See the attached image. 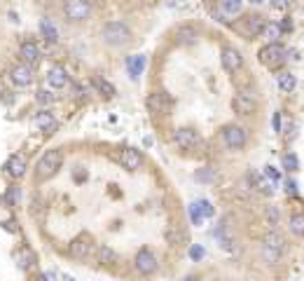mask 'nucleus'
<instances>
[{
	"mask_svg": "<svg viewBox=\"0 0 304 281\" xmlns=\"http://www.w3.org/2000/svg\"><path fill=\"white\" fill-rule=\"evenodd\" d=\"M40 35L45 38L47 42H56L59 40V28L52 19H42L40 21Z\"/></svg>",
	"mask_w": 304,
	"mask_h": 281,
	"instance_id": "nucleus-23",
	"label": "nucleus"
},
{
	"mask_svg": "<svg viewBox=\"0 0 304 281\" xmlns=\"http://www.w3.org/2000/svg\"><path fill=\"white\" fill-rule=\"evenodd\" d=\"M223 138L230 150H241L243 145H246V141H248V131L243 129V127H237V124H230V127L223 129Z\"/></svg>",
	"mask_w": 304,
	"mask_h": 281,
	"instance_id": "nucleus-6",
	"label": "nucleus"
},
{
	"mask_svg": "<svg viewBox=\"0 0 304 281\" xmlns=\"http://www.w3.org/2000/svg\"><path fill=\"white\" fill-rule=\"evenodd\" d=\"M182 281H199V276H194V274H189V276H185Z\"/></svg>",
	"mask_w": 304,
	"mask_h": 281,
	"instance_id": "nucleus-45",
	"label": "nucleus"
},
{
	"mask_svg": "<svg viewBox=\"0 0 304 281\" xmlns=\"http://www.w3.org/2000/svg\"><path fill=\"white\" fill-rule=\"evenodd\" d=\"M19 54H21V59H24V63H26V66H35V63H40L42 52H40V47H38V42L26 40L24 45H21Z\"/></svg>",
	"mask_w": 304,
	"mask_h": 281,
	"instance_id": "nucleus-17",
	"label": "nucleus"
},
{
	"mask_svg": "<svg viewBox=\"0 0 304 281\" xmlns=\"http://www.w3.org/2000/svg\"><path fill=\"white\" fill-rule=\"evenodd\" d=\"M42 281H49V276H42Z\"/></svg>",
	"mask_w": 304,
	"mask_h": 281,
	"instance_id": "nucleus-48",
	"label": "nucleus"
},
{
	"mask_svg": "<svg viewBox=\"0 0 304 281\" xmlns=\"http://www.w3.org/2000/svg\"><path fill=\"white\" fill-rule=\"evenodd\" d=\"M216 237H218V241H220V246H223V248H227V251H232V248H234V246H232V244H234V239L230 237V232H227V225H225V223L216 230Z\"/></svg>",
	"mask_w": 304,
	"mask_h": 281,
	"instance_id": "nucleus-29",
	"label": "nucleus"
},
{
	"mask_svg": "<svg viewBox=\"0 0 304 281\" xmlns=\"http://www.w3.org/2000/svg\"><path fill=\"white\" fill-rule=\"evenodd\" d=\"M274 131H283V124H281V113H274Z\"/></svg>",
	"mask_w": 304,
	"mask_h": 281,
	"instance_id": "nucleus-42",
	"label": "nucleus"
},
{
	"mask_svg": "<svg viewBox=\"0 0 304 281\" xmlns=\"http://www.w3.org/2000/svg\"><path fill=\"white\" fill-rule=\"evenodd\" d=\"M33 122L38 124V127H40L45 134H52V131L56 129V117L52 115L49 110H40V113L33 117Z\"/></svg>",
	"mask_w": 304,
	"mask_h": 281,
	"instance_id": "nucleus-21",
	"label": "nucleus"
},
{
	"mask_svg": "<svg viewBox=\"0 0 304 281\" xmlns=\"http://www.w3.org/2000/svg\"><path fill=\"white\" fill-rule=\"evenodd\" d=\"M103 40H106V45L122 47V45H127V42L131 40V31H129V26L122 24V21H110V24H106V28H103Z\"/></svg>",
	"mask_w": 304,
	"mask_h": 281,
	"instance_id": "nucleus-2",
	"label": "nucleus"
},
{
	"mask_svg": "<svg viewBox=\"0 0 304 281\" xmlns=\"http://www.w3.org/2000/svg\"><path fill=\"white\" fill-rule=\"evenodd\" d=\"M204 253H206V251H204V246H199V244H194V246H189V258H192V260H201L204 258Z\"/></svg>",
	"mask_w": 304,
	"mask_h": 281,
	"instance_id": "nucleus-38",
	"label": "nucleus"
},
{
	"mask_svg": "<svg viewBox=\"0 0 304 281\" xmlns=\"http://www.w3.org/2000/svg\"><path fill=\"white\" fill-rule=\"evenodd\" d=\"M295 87H297V80H295L292 73H278V89L283 94H290Z\"/></svg>",
	"mask_w": 304,
	"mask_h": 281,
	"instance_id": "nucleus-26",
	"label": "nucleus"
},
{
	"mask_svg": "<svg viewBox=\"0 0 304 281\" xmlns=\"http://www.w3.org/2000/svg\"><path fill=\"white\" fill-rule=\"evenodd\" d=\"M290 232L297 234V237H304V213H295L290 218Z\"/></svg>",
	"mask_w": 304,
	"mask_h": 281,
	"instance_id": "nucleus-30",
	"label": "nucleus"
},
{
	"mask_svg": "<svg viewBox=\"0 0 304 281\" xmlns=\"http://www.w3.org/2000/svg\"><path fill=\"white\" fill-rule=\"evenodd\" d=\"M94 87H96V91H98L101 96H106V99H113V96H115V87L101 75L94 77Z\"/></svg>",
	"mask_w": 304,
	"mask_h": 281,
	"instance_id": "nucleus-25",
	"label": "nucleus"
},
{
	"mask_svg": "<svg viewBox=\"0 0 304 281\" xmlns=\"http://www.w3.org/2000/svg\"><path fill=\"white\" fill-rule=\"evenodd\" d=\"M10 80H12V84H17L19 89H24V87H28V84L33 82V68L26 66V63L14 66V68L10 70Z\"/></svg>",
	"mask_w": 304,
	"mask_h": 281,
	"instance_id": "nucleus-14",
	"label": "nucleus"
},
{
	"mask_svg": "<svg viewBox=\"0 0 304 281\" xmlns=\"http://www.w3.org/2000/svg\"><path fill=\"white\" fill-rule=\"evenodd\" d=\"M283 248H285V239L276 232V230H271L262 241V258L274 265V262H278V258L283 255Z\"/></svg>",
	"mask_w": 304,
	"mask_h": 281,
	"instance_id": "nucleus-3",
	"label": "nucleus"
},
{
	"mask_svg": "<svg viewBox=\"0 0 304 281\" xmlns=\"http://www.w3.org/2000/svg\"><path fill=\"white\" fill-rule=\"evenodd\" d=\"M196 180H199V183H211V180H213V169H209V166L199 169V171H196Z\"/></svg>",
	"mask_w": 304,
	"mask_h": 281,
	"instance_id": "nucleus-35",
	"label": "nucleus"
},
{
	"mask_svg": "<svg viewBox=\"0 0 304 281\" xmlns=\"http://www.w3.org/2000/svg\"><path fill=\"white\" fill-rule=\"evenodd\" d=\"M19 197H21L19 188H10V190H7V195H5V202H7L10 206H14L17 202H19Z\"/></svg>",
	"mask_w": 304,
	"mask_h": 281,
	"instance_id": "nucleus-36",
	"label": "nucleus"
},
{
	"mask_svg": "<svg viewBox=\"0 0 304 281\" xmlns=\"http://www.w3.org/2000/svg\"><path fill=\"white\" fill-rule=\"evenodd\" d=\"M96 260L101 262V265H113V262H117V253L110 246L101 244V246L96 248Z\"/></svg>",
	"mask_w": 304,
	"mask_h": 281,
	"instance_id": "nucleus-24",
	"label": "nucleus"
},
{
	"mask_svg": "<svg viewBox=\"0 0 304 281\" xmlns=\"http://www.w3.org/2000/svg\"><path fill=\"white\" fill-rule=\"evenodd\" d=\"M47 84L52 87V89H63V87H66V84H68V75H66V70H63V66H54V68L49 70Z\"/></svg>",
	"mask_w": 304,
	"mask_h": 281,
	"instance_id": "nucleus-19",
	"label": "nucleus"
},
{
	"mask_svg": "<svg viewBox=\"0 0 304 281\" xmlns=\"http://www.w3.org/2000/svg\"><path fill=\"white\" fill-rule=\"evenodd\" d=\"M61 164H63V155H61V150H47L40 159H38V164H35V180H38V183L49 180L52 176H56V171L61 169Z\"/></svg>",
	"mask_w": 304,
	"mask_h": 281,
	"instance_id": "nucleus-1",
	"label": "nucleus"
},
{
	"mask_svg": "<svg viewBox=\"0 0 304 281\" xmlns=\"http://www.w3.org/2000/svg\"><path fill=\"white\" fill-rule=\"evenodd\" d=\"M196 209H199V213H201V218H213V204H211L209 199H199V202H194Z\"/></svg>",
	"mask_w": 304,
	"mask_h": 281,
	"instance_id": "nucleus-31",
	"label": "nucleus"
},
{
	"mask_svg": "<svg viewBox=\"0 0 304 281\" xmlns=\"http://www.w3.org/2000/svg\"><path fill=\"white\" fill-rule=\"evenodd\" d=\"M196 38H199V33H196L194 26H180L176 31V40L180 42V45H194Z\"/></svg>",
	"mask_w": 304,
	"mask_h": 281,
	"instance_id": "nucleus-22",
	"label": "nucleus"
},
{
	"mask_svg": "<svg viewBox=\"0 0 304 281\" xmlns=\"http://www.w3.org/2000/svg\"><path fill=\"white\" fill-rule=\"evenodd\" d=\"M143 70H145V56L143 54H134L127 59V73L131 80H138L143 75Z\"/></svg>",
	"mask_w": 304,
	"mask_h": 281,
	"instance_id": "nucleus-18",
	"label": "nucleus"
},
{
	"mask_svg": "<svg viewBox=\"0 0 304 281\" xmlns=\"http://www.w3.org/2000/svg\"><path fill=\"white\" fill-rule=\"evenodd\" d=\"M166 7H171V10H185L187 0H166Z\"/></svg>",
	"mask_w": 304,
	"mask_h": 281,
	"instance_id": "nucleus-39",
	"label": "nucleus"
},
{
	"mask_svg": "<svg viewBox=\"0 0 304 281\" xmlns=\"http://www.w3.org/2000/svg\"><path fill=\"white\" fill-rule=\"evenodd\" d=\"M220 61H223V68L227 70V73H237V70L243 66V56H241V52H239V49L225 47L223 54H220Z\"/></svg>",
	"mask_w": 304,
	"mask_h": 281,
	"instance_id": "nucleus-12",
	"label": "nucleus"
},
{
	"mask_svg": "<svg viewBox=\"0 0 304 281\" xmlns=\"http://www.w3.org/2000/svg\"><path fill=\"white\" fill-rule=\"evenodd\" d=\"M232 108H234L237 115H253L255 108H257V103L253 101V96L250 94L239 91V94H234V99H232Z\"/></svg>",
	"mask_w": 304,
	"mask_h": 281,
	"instance_id": "nucleus-11",
	"label": "nucleus"
},
{
	"mask_svg": "<svg viewBox=\"0 0 304 281\" xmlns=\"http://www.w3.org/2000/svg\"><path fill=\"white\" fill-rule=\"evenodd\" d=\"M283 169H285V171H297V169H299V159H297V155H292V152L283 155Z\"/></svg>",
	"mask_w": 304,
	"mask_h": 281,
	"instance_id": "nucleus-32",
	"label": "nucleus"
},
{
	"mask_svg": "<svg viewBox=\"0 0 304 281\" xmlns=\"http://www.w3.org/2000/svg\"><path fill=\"white\" fill-rule=\"evenodd\" d=\"M117 159H120V164L124 166V169H129V171H138L143 166V155H141V150H136V148H122Z\"/></svg>",
	"mask_w": 304,
	"mask_h": 281,
	"instance_id": "nucleus-9",
	"label": "nucleus"
},
{
	"mask_svg": "<svg viewBox=\"0 0 304 281\" xmlns=\"http://www.w3.org/2000/svg\"><path fill=\"white\" fill-rule=\"evenodd\" d=\"M264 218H267V225L274 230V227L278 225V209L276 206H269V209L264 211Z\"/></svg>",
	"mask_w": 304,
	"mask_h": 281,
	"instance_id": "nucleus-33",
	"label": "nucleus"
},
{
	"mask_svg": "<svg viewBox=\"0 0 304 281\" xmlns=\"http://www.w3.org/2000/svg\"><path fill=\"white\" fill-rule=\"evenodd\" d=\"M264 26H267L264 17H260V14H250V17H246V19H243L241 33L246 35V38H257V35H262Z\"/></svg>",
	"mask_w": 304,
	"mask_h": 281,
	"instance_id": "nucleus-13",
	"label": "nucleus"
},
{
	"mask_svg": "<svg viewBox=\"0 0 304 281\" xmlns=\"http://www.w3.org/2000/svg\"><path fill=\"white\" fill-rule=\"evenodd\" d=\"M243 3L241 0H220V12L227 14V17H237L241 12Z\"/></svg>",
	"mask_w": 304,
	"mask_h": 281,
	"instance_id": "nucleus-27",
	"label": "nucleus"
},
{
	"mask_svg": "<svg viewBox=\"0 0 304 281\" xmlns=\"http://www.w3.org/2000/svg\"><path fill=\"white\" fill-rule=\"evenodd\" d=\"M26 169H28L26 155H12L5 164V173L10 176V178H21V176L26 173Z\"/></svg>",
	"mask_w": 304,
	"mask_h": 281,
	"instance_id": "nucleus-16",
	"label": "nucleus"
},
{
	"mask_svg": "<svg viewBox=\"0 0 304 281\" xmlns=\"http://www.w3.org/2000/svg\"><path fill=\"white\" fill-rule=\"evenodd\" d=\"M63 12L70 21H84L91 14V3L89 0H66Z\"/></svg>",
	"mask_w": 304,
	"mask_h": 281,
	"instance_id": "nucleus-7",
	"label": "nucleus"
},
{
	"mask_svg": "<svg viewBox=\"0 0 304 281\" xmlns=\"http://www.w3.org/2000/svg\"><path fill=\"white\" fill-rule=\"evenodd\" d=\"M136 269L141 272V274L150 276V274H155L157 272V258L155 253L150 251V248H141L138 253H136Z\"/></svg>",
	"mask_w": 304,
	"mask_h": 281,
	"instance_id": "nucleus-8",
	"label": "nucleus"
},
{
	"mask_svg": "<svg viewBox=\"0 0 304 281\" xmlns=\"http://www.w3.org/2000/svg\"><path fill=\"white\" fill-rule=\"evenodd\" d=\"M250 3H253V5H260V3H264V0H250Z\"/></svg>",
	"mask_w": 304,
	"mask_h": 281,
	"instance_id": "nucleus-46",
	"label": "nucleus"
},
{
	"mask_svg": "<svg viewBox=\"0 0 304 281\" xmlns=\"http://www.w3.org/2000/svg\"><path fill=\"white\" fill-rule=\"evenodd\" d=\"M68 251H70V255H73L75 260H87L89 255L94 253V239L84 232L70 241V248H68Z\"/></svg>",
	"mask_w": 304,
	"mask_h": 281,
	"instance_id": "nucleus-5",
	"label": "nucleus"
},
{
	"mask_svg": "<svg viewBox=\"0 0 304 281\" xmlns=\"http://www.w3.org/2000/svg\"><path fill=\"white\" fill-rule=\"evenodd\" d=\"M281 24H276V21H267V26H264L262 31V38H267L269 42H278V38H281Z\"/></svg>",
	"mask_w": 304,
	"mask_h": 281,
	"instance_id": "nucleus-28",
	"label": "nucleus"
},
{
	"mask_svg": "<svg viewBox=\"0 0 304 281\" xmlns=\"http://www.w3.org/2000/svg\"><path fill=\"white\" fill-rule=\"evenodd\" d=\"M63 281H75V279H73V276H63Z\"/></svg>",
	"mask_w": 304,
	"mask_h": 281,
	"instance_id": "nucleus-47",
	"label": "nucleus"
},
{
	"mask_svg": "<svg viewBox=\"0 0 304 281\" xmlns=\"http://www.w3.org/2000/svg\"><path fill=\"white\" fill-rule=\"evenodd\" d=\"M281 31H283V33H285V31H292V21H290V19L281 21Z\"/></svg>",
	"mask_w": 304,
	"mask_h": 281,
	"instance_id": "nucleus-44",
	"label": "nucleus"
},
{
	"mask_svg": "<svg viewBox=\"0 0 304 281\" xmlns=\"http://www.w3.org/2000/svg\"><path fill=\"white\" fill-rule=\"evenodd\" d=\"M248 180L253 183V188H255L257 192H262V195H271V192H274V183H269L264 173L250 171V173H248Z\"/></svg>",
	"mask_w": 304,
	"mask_h": 281,
	"instance_id": "nucleus-20",
	"label": "nucleus"
},
{
	"mask_svg": "<svg viewBox=\"0 0 304 281\" xmlns=\"http://www.w3.org/2000/svg\"><path fill=\"white\" fill-rule=\"evenodd\" d=\"M285 192L288 195H297V183L295 180H285Z\"/></svg>",
	"mask_w": 304,
	"mask_h": 281,
	"instance_id": "nucleus-41",
	"label": "nucleus"
},
{
	"mask_svg": "<svg viewBox=\"0 0 304 281\" xmlns=\"http://www.w3.org/2000/svg\"><path fill=\"white\" fill-rule=\"evenodd\" d=\"M38 101L40 103H52L54 101V94H49L47 89H42V91H38Z\"/></svg>",
	"mask_w": 304,
	"mask_h": 281,
	"instance_id": "nucleus-40",
	"label": "nucleus"
},
{
	"mask_svg": "<svg viewBox=\"0 0 304 281\" xmlns=\"http://www.w3.org/2000/svg\"><path fill=\"white\" fill-rule=\"evenodd\" d=\"M145 106H148V110L152 113V115H164V113L169 110V106H171V99L164 94V91H155V94L148 96Z\"/></svg>",
	"mask_w": 304,
	"mask_h": 281,
	"instance_id": "nucleus-15",
	"label": "nucleus"
},
{
	"mask_svg": "<svg viewBox=\"0 0 304 281\" xmlns=\"http://www.w3.org/2000/svg\"><path fill=\"white\" fill-rule=\"evenodd\" d=\"M173 141H176V145L180 148V150H192V148H196V145H199V134H196L194 129L182 127V129H176V134H173Z\"/></svg>",
	"mask_w": 304,
	"mask_h": 281,
	"instance_id": "nucleus-10",
	"label": "nucleus"
},
{
	"mask_svg": "<svg viewBox=\"0 0 304 281\" xmlns=\"http://www.w3.org/2000/svg\"><path fill=\"white\" fill-rule=\"evenodd\" d=\"M274 10H285L288 7V0H269Z\"/></svg>",
	"mask_w": 304,
	"mask_h": 281,
	"instance_id": "nucleus-43",
	"label": "nucleus"
},
{
	"mask_svg": "<svg viewBox=\"0 0 304 281\" xmlns=\"http://www.w3.org/2000/svg\"><path fill=\"white\" fill-rule=\"evenodd\" d=\"M264 176H267V180L269 183H281V171H278L276 166H264Z\"/></svg>",
	"mask_w": 304,
	"mask_h": 281,
	"instance_id": "nucleus-34",
	"label": "nucleus"
},
{
	"mask_svg": "<svg viewBox=\"0 0 304 281\" xmlns=\"http://www.w3.org/2000/svg\"><path fill=\"white\" fill-rule=\"evenodd\" d=\"M187 211H189V220H192V225H201L204 218H201V213H199V209H196V204H192Z\"/></svg>",
	"mask_w": 304,
	"mask_h": 281,
	"instance_id": "nucleus-37",
	"label": "nucleus"
},
{
	"mask_svg": "<svg viewBox=\"0 0 304 281\" xmlns=\"http://www.w3.org/2000/svg\"><path fill=\"white\" fill-rule=\"evenodd\" d=\"M257 59H260V63L267 66V68H278V66L285 61V47L278 45V42H269L267 47H262L257 52Z\"/></svg>",
	"mask_w": 304,
	"mask_h": 281,
	"instance_id": "nucleus-4",
	"label": "nucleus"
}]
</instances>
